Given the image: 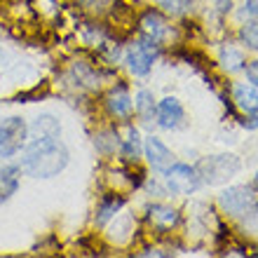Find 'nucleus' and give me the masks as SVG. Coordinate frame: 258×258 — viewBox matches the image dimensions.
<instances>
[{
	"instance_id": "nucleus-1",
	"label": "nucleus",
	"mask_w": 258,
	"mask_h": 258,
	"mask_svg": "<svg viewBox=\"0 0 258 258\" xmlns=\"http://www.w3.org/2000/svg\"><path fill=\"white\" fill-rule=\"evenodd\" d=\"M68 157V148L59 139L28 141L26 153L21 157V169L33 178H52L66 169Z\"/></svg>"
},
{
	"instance_id": "nucleus-2",
	"label": "nucleus",
	"mask_w": 258,
	"mask_h": 258,
	"mask_svg": "<svg viewBox=\"0 0 258 258\" xmlns=\"http://www.w3.org/2000/svg\"><path fill=\"white\" fill-rule=\"evenodd\" d=\"M239 157L232 155V153H221V155H209L202 157L197 162V174L202 178V183L209 185H221L225 181H230L235 174L239 171Z\"/></svg>"
},
{
	"instance_id": "nucleus-3",
	"label": "nucleus",
	"mask_w": 258,
	"mask_h": 258,
	"mask_svg": "<svg viewBox=\"0 0 258 258\" xmlns=\"http://www.w3.org/2000/svg\"><path fill=\"white\" fill-rule=\"evenodd\" d=\"M218 202H221L225 214H230V216H249L258 209V190H253L251 185H232V188L221 192Z\"/></svg>"
},
{
	"instance_id": "nucleus-4",
	"label": "nucleus",
	"mask_w": 258,
	"mask_h": 258,
	"mask_svg": "<svg viewBox=\"0 0 258 258\" xmlns=\"http://www.w3.org/2000/svg\"><path fill=\"white\" fill-rule=\"evenodd\" d=\"M28 124L24 117L12 115L0 122V157H14L26 148Z\"/></svg>"
},
{
	"instance_id": "nucleus-5",
	"label": "nucleus",
	"mask_w": 258,
	"mask_h": 258,
	"mask_svg": "<svg viewBox=\"0 0 258 258\" xmlns=\"http://www.w3.org/2000/svg\"><path fill=\"white\" fill-rule=\"evenodd\" d=\"M164 178H167V188L171 192H176V195H190L202 185V178H200L197 169L188 167V164L174 162L169 169L164 171Z\"/></svg>"
},
{
	"instance_id": "nucleus-6",
	"label": "nucleus",
	"mask_w": 258,
	"mask_h": 258,
	"mask_svg": "<svg viewBox=\"0 0 258 258\" xmlns=\"http://www.w3.org/2000/svg\"><path fill=\"white\" fill-rule=\"evenodd\" d=\"M155 59H157L155 42L153 45H148V42H132L127 47V66L134 75H148Z\"/></svg>"
},
{
	"instance_id": "nucleus-7",
	"label": "nucleus",
	"mask_w": 258,
	"mask_h": 258,
	"mask_svg": "<svg viewBox=\"0 0 258 258\" xmlns=\"http://www.w3.org/2000/svg\"><path fill=\"white\" fill-rule=\"evenodd\" d=\"M143 150H146V157H148L150 167L155 171H160V174H164V171L169 169L171 164H174V153H171L167 146H164L157 136H150V139H146V146H143Z\"/></svg>"
},
{
	"instance_id": "nucleus-8",
	"label": "nucleus",
	"mask_w": 258,
	"mask_h": 258,
	"mask_svg": "<svg viewBox=\"0 0 258 258\" xmlns=\"http://www.w3.org/2000/svg\"><path fill=\"white\" fill-rule=\"evenodd\" d=\"M155 115H157L160 127L174 129L183 122L185 113H183V106H181V101H178L176 96H167V99H162V101L155 106Z\"/></svg>"
},
{
	"instance_id": "nucleus-9",
	"label": "nucleus",
	"mask_w": 258,
	"mask_h": 258,
	"mask_svg": "<svg viewBox=\"0 0 258 258\" xmlns=\"http://www.w3.org/2000/svg\"><path fill=\"white\" fill-rule=\"evenodd\" d=\"M28 136H31V141L59 139V136H61V124H59V120H56L54 115L42 113V115H38L33 122H31V127H28Z\"/></svg>"
},
{
	"instance_id": "nucleus-10",
	"label": "nucleus",
	"mask_w": 258,
	"mask_h": 258,
	"mask_svg": "<svg viewBox=\"0 0 258 258\" xmlns=\"http://www.w3.org/2000/svg\"><path fill=\"white\" fill-rule=\"evenodd\" d=\"M141 31L150 42H162L167 35V21L162 19V14L146 12L141 19Z\"/></svg>"
},
{
	"instance_id": "nucleus-11",
	"label": "nucleus",
	"mask_w": 258,
	"mask_h": 258,
	"mask_svg": "<svg viewBox=\"0 0 258 258\" xmlns=\"http://www.w3.org/2000/svg\"><path fill=\"white\" fill-rule=\"evenodd\" d=\"M232 96H235L237 108L242 113H246V115H251L253 110H258V89L253 85H235Z\"/></svg>"
},
{
	"instance_id": "nucleus-12",
	"label": "nucleus",
	"mask_w": 258,
	"mask_h": 258,
	"mask_svg": "<svg viewBox=\"0 0 258 258\" xmlns=\"http://www.w3.org/2000/svg\"><path fill=\"white\" fill-rule=\"evenodd\" d=\"M148 218L155 228L167 230V228H174V225L178 223V211L167 207V204H153L148 211Z\"/></svg>"
},
{
	"instance_id": "nucleus-13",
	"label": "nucleus",
	"mask_w": 258,
	"mask_h": 258,
	"mask_svg": "<svg viewBox=\"0 0 258 258\" xmlns=\"http://www.w3.org/2000/svg\"><path fill=\"white\" fill-rule=\"evenodd\" d=\"M19 188V167H3L0 169V204L7 202Z\"/></svg>"
},
{
	"instance_id": "nucleus-14",
	"label": "nucleus",
	"mask_w": 258,
	"mask_h": 258,
	"mask_svg": "<svg viewBox=\"0 0 258 258\" xmlns=\"http://www.w3.org/2000/svg\"><path fill=\"white\" fill-rule=\"evenodd\" d=\"M132 96H129V92L120 85V87H115L113 92L108 94V108L110 113H115V115L120 117H127L129 113H132Z\"/></svg>"
},
{
	"instance_id": "nucleus-15",
	"label": "nucleus",
	"mask_w": 258,
	"mask_h": 258,
	"mask_svg": "<svg viewBox=\"0 0 258 258\" xmlns=\"http://www.w3.org/2000/svg\"><path fill=\"white\" fill-rule=\"evenodd\" d=\"M221 63L228 73H235L239 68H244V54H242V49L232 47V45H225L221 49Z\"/></svg>"
},
{
	"instance_id": "nucleus-16",
	"label": "nucleus",
	"mask_w": 258,
	"mask_h": 258,
	"mask_svg": "<svg viewBox=\"0 0 258 258\" xmlns=\"http://www.w3.org/2000/svg\"><path fill=\"white\" fill-rule=\"evenodd\" d=\"M153 101H155V99H153V94H150L148 89H141V92L136 94L134 106H136V113L141 115L143 122H150L153 115H155V103Z\"/></svg>"
},
{
	"instance_id": "nucleus-17",
	"label": "nucleus",
	"mask_w": 258,
	"mask_h": 258,
	"mask_svg": "<svg viewBox=\"0 0 258 258\" xmlns=\"http://www.w3.org/2000/svg\"><path fill=\"white\" fill-rule=\"evenodd\" d=\"M122 155L124 160H136L141 155V139H139V132L134 127H127V136L122 139Z\"/></svg>"
},
{
	"instance_id": "nucleus-18",
	"label": "nucleus",
	"mask_w": 258,
	"mask_h": 258,
	"mask_svg": "<svg viewBox=\"0 0 258 258\" xmlns=\"http://www.w3.org/2000/svg\"><path fill=\"white\" fill-rule=\"evenodd\" d=\"M122 204H124L122 197H106V200L101 202V207H99V216H96V223L103 225L106 221H108V218L115 216Z\"/></svg>"
},
{
	"instance_id": "nucleus-19",
	"label": "nucleus",
	"mask_w": 258,
	"mask_h": 258,
	"mask_svg": "<svg viewBox=\"0 0 258 258\" xmlns=\"http://www.w3.org/2000/svg\"><path fill=\"white\" fill-rule=\"evenodd\" d=\"M239 35H242V42H244L249 49H258V21L244 24L242 31H239Z\"/></svg>"
},
{
	"instance_id": "nucleus-20",
	"label": "nucleus",
	"mask_w": 258,
	"mask_h": 258,
	"mask_svg": "<svg viewBox=\"0 0 258 258\" xmlns=\"http://www.w3.org/2000/svg\"><path fill=\"white\" fill-rule=\"evenodd\" d=\"M155 3L169 14H185L190 10V0H155Z\"/></svg>"
},
{
	"instance_id": "nucleus-21",
	"label": "nucleus",
	"mask_w": 258,
	"mask_h": 258,
	"mask_svg": "<svg viewBox=\"0 0 258 258\" xmlns=\"http://www.w3.org/2000/svg\"><path fill=\"white\" fill-rule=\"evenodd\" d=\"M244 71H246V80L251 82L253 87H258V59H253V61L246 63Z\"/></svg>"
},
{
	"instance_id": "nucleus-22",
	"label": "nucleus",
	"mask_w": 258,
	"mask_h": 258,
	"mask_svg": "<svg viewBox=\"0 0 258 258\" xmlns=\"http://www.w3.org/2000/svg\"><path fill=\"white\" fill-rule=\"evenodd\" d=\"M242 17H258V0H244Z\"/></svg>"
},
{
	"instance_id": "nucleus-23",
	"label": "nucleus",
	"mask_w": 258,
	"mask_h": 258,
	"mask_svg": "<svg viewBox=\"0 0 258 258\" xmlns=\"http://www.w3.org/2000/svg\"><path fill=\"white\" fill-rule=\"evenodd\" d=\"M244 127L246 129H258V110H253L251 115H249V120H244Z\"/></svg>"
},
{
	"instance_id": "nucleus-24",
	"label": "nucleus",
	"mask_w": 258,
	"mask_h": 258,
	"mask_svg": "<svg viewBox=\"0 0 258 258\" xmlns=\"http://www.w3.org/2000/svg\"><path fill=\"white\" fill-rule=\"evenodd\" d=\"M256 183H258V174H256Z\"/></svg>"
}]
</instances>
